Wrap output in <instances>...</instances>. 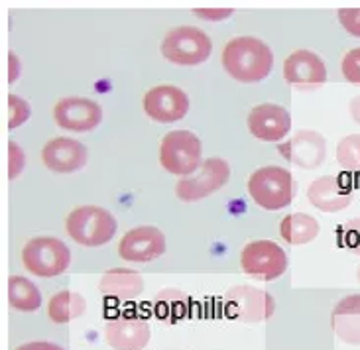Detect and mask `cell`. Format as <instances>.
Masks as SVG:
<instances>
[{
  "mask_svg": "<svg viewBox=\"0 0 360 350\" xmlns=\"http://www.w3.org/2000/svg\"><path fill=\"white\" fill-rule=\"evenodd\" d=\"M224 311L236 321L262 323L274 315L276 302L264 290L252 285H234L224 293Z\"/></svg>",
  "mask_w": 360,
  "mask_h": 350,
  "instance_id": "obj_8",
  "label": "cell"
},
{
  "mask_svg": "<svg viewBox=\"0 0 360 350\" xmlns=\"http://www.w3.org/2000/svg\"><path fill=\"white\" fill-rule=\"evenodd\" d=\"M118 223L107 209L97 205H85L73 209L65 219V231L81 246H103L117 234Z\"/></svg>",
  "mask_w": 360,
  "mask_h": 350,
  "instance_id": "obj_2",
  "label": "cell"
},
{
  "mask_svg": "<svg viewBox=\"0 0 360 350\" xmlns=\"http://www.w3.org/2000/svg\"><path fill=\"white\" fill-rule=\"evenodd\" d=\"M98 292L105 297L118 299V302H132L144 292V280L134 270L115 268L108 270L98 282Z\"/></svg>",
  "mask_w": 360,
  "mask_h": 350,
  "instance_id": "obj_19",
  "label": "cell"
},
{
  "mask_svg": "<svg viewBox=\"0 0 360 350\" xmlns=\"http://www.w3.org/2000/svg\"><path fill=\"white\" fill-rule=\"evenodd\" d=\"M307 199L321 213H339V211H345L352 203L354 195L347 185H342L339 177L323 175V177H317L309 185Z\"/></svg>",
  "mask_w": 360,
  "mask_h": 350,
  "instance_id": "obj_17",
  "label": "cell"
},
{
  "mask_svg": "<svg viewBox=\"0 0 360 350\" xmlns=\"http://www.w3.org/2000/svg\"><path fill=\"white\" fill-rule=\"evenodd\" d=\"M331 325L335 335L347 344H360V293L342 297L333 307Z\"/></svg>",
  "mask_w": 360,
  "mask_h": 350,
  "instance_id": "obj_20",
  "label": "cell"
},
{
  "mask_svg": "<svg viewBox=\"0 0 360 350\" xmlns=\"http://www.w3.org/2000/svg\"><path fill=\"white\" fill-rule=\"evenodd\" d=\"M359 282H360V268H359Z\"/></svg>",
  "mask_w": 360,
  "mask_h": 350,
  "instance_id": "obj_35",
  "label": "cell"
},
{
  "mask_svg": "<svg viewBox=\"0 0 360 350\" xmlns=\"http://www.w3.org/2000/svg\"><path fill=\"white\" fill-rule=\"evenodd\" d=\"M191 299L189 295L177 287H166L154 297V313L158 319L167 323H177L189 315Z\"/></svg>",
  "mask_w": 360,
  "mask_h": 350,
  "instance_id": "obj_22",
  "label": "cell"
},
{
  "mask_svg": "<svg viewBox=\"0 0 360 350\" xmlns=\"http://www.w3.org/2000/svg\"><path fill=\"white\" fill-rule=\"evenodd\" d=\"M337 162L347 171H360V134H349L337 146Z\"/></svg>",
  "mask_w": 360,
  "mask_h": 350,
  "instance_id": "obj_25",
  "label": "cell"
},
{
  "mask_svg": "<svg viewBox=\"0 0 360 350\" xmlns=\"http://www.w3.org/2000/svg\"><path fill=\"white\" fill-rule=\"evenodd\" d=\"M8 303L12 309L24 313L38 311L41 307V292L34 282L24 276L8 278Z\"/></svg>",
  "mask_w": 360,
  "mask_h": 350,
  "instance_id": "obj_24",
  "label": "cell"
},
{
  "mask_svg": "<svg viewBox=\"0 0 360 350\" xmlns=\"http://www.w3.org/2000/svg\"><path fill=\"white\" fill-rule=\"evenodd\" d=\"M293 175L280 166H264L248 179V193L258 207L266 211H280L293 201Z\"/></svg>",
  "mask_w": 360,
  "mask_h": 350,
  "instance_id": "obj_3",
  "label": "cell"
},
{
  "mask_svg": "<svg viewBox=\"0 0 360 350\" xmlns=\"http://www.w3.org/2000/svg\"><path fill=\"white\" fill-rule=\"evenodd\" d=\"M85 311H87V302L77 292L63 290V292H58L56 295H51L48 302L49 319L53 323H58V325L75 321L81 315H85Z\"/></svg>",
  "mask_w": 360,
  "mask_h": 350,
  "instance_id": "obj_23",
  "label": "cell"
},
{
  "mask_svg": "<svg viewBox=\"0 0 360 350\" xmlns=\"http://www.w3.org/2000/svg\"><path fill=\"white\" fill-rule=\"evenodd\" d=\"M160 49L167 61L184 67H193L209 59L213 51V44L201 28L179 26L167 32Z\"/></svg>",
  "mask_w": 360,
  "mask_h": 350,
  "instance_id": "obj_6",
  "label": "cell"
},
{
  "mask_svg": "<svg viewBox=\"0 0 360 350\" xmlns=\"http://www.w3.org/2000/svg\"><path fill=\"white\" fill-rule=\"evenodd\" d=\"M22 264L38 278L61 276L71 264L68 244L53 236H36L22 248Z\"/></svg>",
  "mask_w": 360,
  "mask_h": 350,
  "instance_id": "obj_5",
  "label": "cell"
},
{
  "mask_svg": "<svg viewBox=\"0 0 360 350\" xmlns=\"http://www.w3.org/2000/svg\"><path fill=\"white\" fill-rule=\"evenodd\" d=\"M166 252V236L156 226H136L128 231L118 244V256L124 262L146 264Z\"/></svg>",
  "mask_w": 360,
  "mask_h": 350,
  "instance_id": "obj_11",
  "label": "cell"
},
{
  "mask_svg": "<svg viewBox=\"0 0 360 350\" xmlns=\"http://www.w3.org/2000/svg\"><path fill=\"white\" fill-rule=\"evenodd\" d=\"M246 124L254 138L262 142H280L292 130V117L280 105L264 103L250 110Z\"/></svg>",
  "mask_w": 360,
  "mask_h": 350,
  "instance_id": "obj_15",
  "label": "cell"
},
{
  "mask_svg": "<svg viewBox=\"0 0 360 350\" xmlns=\"http://www.w3.org/2000/svg\"><path fill=\"white\" fill-rule=\"evenodd\" d=\"M283 79L297 91H315L327 83V67L315 51L297 49L283 61Z\"/></svg>",
  "mask_w": 360,
  "mask_h": 350,
  "instance_id": "obj_10",
  "label": "cell"
},
{
  "mask_svg": "<svg viewBox=\"0 0 360 350\" xmlns=\"http://www.w3.org/2000/svg\"><path fill=\"white\" fill-rule=\"evenodd\" d=\"M342 77L347 79L351 85L360 87V48H354L345 53L341 63Z\"/></svg>",
  "mask_w": 360,
  "mask_h": 350,
  "instance_id": "obj_28",
  "label": "cell"
},
{
  "mask_svg": "<svg viewBox=\"0 0 360 350\" xmlns=\"http://www.w3.org/2000/svg\"><path fill=\"white\" fill-rule=\"evenodd\" d=\"M292 166L300 169H317L327 157V140L315 130H297L285 144L278 146Z\"/></svg>",
  "mask_w": 360,
  "mask_h": 350,
  "instance_id": "obj_12",
  "label": "cell"
},
{
  "mask_svg": "<svg viewBox=\"0 0 360 350\" xmlns=\"http://www.w3.org/2000/svg\"><path fill=\"white\" fill-rule=\"evenodd\" d=\"M144 112L156 122H177L189 110V97L184 89L176 85H158L144 95Z\"/></svg>",
  "mask_w": 360,
  "mask_h": 350,
  "instance_id": "obj_13",
  "label": "cell"
},
{
  "mask_svg": "<svg viewBox=\"0 0 360 350\" xmlns=\"http://www.w3.org/2000/svg\"><path fill=\"white\" fill-rule=\"evenodd\" d=\"M16 350H63L59 344H53V342H46V341H38V342H26L22 344Z\"/></svg>",
  "mask_w": 360,
  "mask_h": 350,
  "instance_id": "obj_32",
  "label": "cell"
},
{
  "mask_svg": "<svg viewBox=\"0 0 360 350\" xmlns=\"http://www.w3.org/2000/svg\"><path fill=\"white\" fill-rule=\"evenodd\" d=\"M224 71L238 83H260L274 65L272 49L252 36L233 38L221 53Z\"/></svg>",
  "mask_w": 360,
  "mask_h": 350,
  "instance_id": "obj_1",
  "label": "cell"
},
{
  "mask_svg": "<svg viewBox=\"0 0 360 350\" xmlns=\"http://www.w3.org/2000/svg\"><path fill=\"white\" fill-rule=\"evenodd\" d=\"M53 118L59 128L71 132H91L103 120V108L93 98H61L53 108Z\"/></svg>",
  "mask_w": 360,
  "mask_h": 350,
  "instance_id": "obj_14",
  "label": "cell"
},
{
  "mask_svg": "<svg viewBox=\"0 0 360 350\" xmlns=\"http://www.w3.org/2000/svg\"><path fill=\"white\" fill-rule=\"evenodd\" d=\"M41 160L48 169L56 174H71L85 167L89 160V152L85 144L73 138L59 136L49 140L41 150Z\"/></svg>",
  "mask_w": 360,
  "mask_h": 350,
  "instance_id": "obj_16",
  "label": "cell"
},
{
  "mask_svg": "<svg viewBox=\"0 0 360 350\" xmlns=\"http://www.w3.org/2000/svg\"><path fill=\"white\" fill-rule=\"evenodd\" d=\"M160 164L177 177L193 175L203 164L201 140L189 130H172L160 146Z\"/></svg>",
  "mask_w": 360,
  "mask_h": 350,
  "instance_id": "obj_4",
  "label": "cell"
},
{
  "mask_svg": "<svg viewBox=\"0 0 360 350\" xmlns=\"http://www.w3.org/2000/svg\"><path fill=\"white\" fill-rule=\"evenodd\" d=\"M280 234L288 244L292 246H303L313 242L319 234V223L311 214L292 213L283 216L280 223Z\"/></svg>",
  "mask_w": 360,
  "mask_h": 350,
  "instance_id": "obj_21",
  "label": "cell"
},
{
  "mask_svg": "<svg viewBox=\"0 0 360 350\" xmlns=\"http://www.w3.org/2000/svg\"><path fill=\"white\" fill-rule=\"evenodd\" d=\"M8 67H10L8 69L10 83H14L20 73V61H18V58H16V53H10L8 56Z\"/></svg>",
  "mask_w": 360,
  "mask_h": 350,
  "instance_id": "obj_33",
  "label": "cell"
},
{
  "mask_svg": "<svg viewBox=\"0 0 360 350\" xmlns=\"http://www.w3.org/2000/svg\"><path fill=\"white\" fill-rule=\"evenodd\" d=\"M349 112H351V118L356 122V124H360V95L359 97H354L349 103Z\"/></svg>",
  "mask_w": 360,
  "mask_h": 350,
  "instance_id": "obj_34",
  "label": "cell"
},
{
  "mask_svg": "<svg viewBox=\"0 0 360 350\" xmlns=\"http://www.w3.org/2000/svg\"><path fill=\"white\" fill-rule=\"evenodd\" d=\"M231 179V166L223 157H209L203 160L201 167L189 177H181L176 185V195L185 201L193 203L201 201L209 195L217 193L221 187L229 183Z\"/></svg>",
  "mask_w": 360,
  "mask_h": 350,
  "instance_id": "obj_9",
  "label": "cell"
},
{
  "mask_svg": "<svg viewBox=\"0 0 360 350\" xmlns=\"http://www.w3.org/2000/svg\"><path fill=\"white\" fill-rule=\"evenodd\" d=\"M240 266L254 280L272 282L288 270V256L274 240H252L240 252Z\"/></svg>",
  "mask_w": 360,
  "mask_h": 350,
  "instance_id": "obj_7",
  "label": "cell"
},
{
  "mask_svg": "<svg viewBox=\"0 0 360 350\" xmlns=\"http://www.w3.org/2000/svg\"><path fill=\"white\" fill-rule=\"evenodd\" d=\"M30 118V105L20 98L18 95H10L8 97V128L14 130V128L22 127L26 120Z\"/></svg>",
  "mask_w": 360,
  "mask_h": 350,
  "instance_id": "obj_27",
  "label": "cell"
},
{
  "mask_svg": "<svg viewBox=\"0 0 360 350\" xmlns=\"http://www.w3.org/2000/svg\"><path fill=\"white\" fill-rule=\"evenodd\" d=\"M197 16H201L205 20H213V22H219V20L229 18L233 14V8H197L195 10Z\"/></svg>",
  "mask_w": 360,
  "mask_h": 350,
  "instance_id": "obj_31",
  "label": "cell"
},
{
  "mask_svg": "<svg viewBox=\"0 0 360 350\" xmlns=\"http://www.w3.org/2000/svg\"><path fill=\"white\" fill-rule=\"evenodd\" d=\"M337 240L349 252L360 256V216L342 223L337 228Z\"/></svg>",
  "mask_w": 360,
  "mask_h": 350,
  "instance_id": "obj_26",
  "label": "cell"
},
{
  "mask_svg": "<svg viewBox=\"0 0 360 350\" xmlns=\"http://www.w3.org/2000/svg\"><path fill=\"white\" fill-rule=\"evenodd\" d=\"M152 337V329L144 319H115L105 327V341L112 350H144Z\"/></svg>",
  "mask_w": 360,
  "mask_h": 350,
  "instance_id": "obj_18",
  "label": "cell"
},
{
  "mask_svg": "<svg viewBox=\"0 0 360 350\" xmlns=\"http://www.w3.org/2000/svg\"><path fill=\"white\" fill-rule=\"evenodd\" d=\"M26 166V154L16 142H8V177L16 179Z\"/></svg>",
  "mask_w": 360,
  "mask_h": 350,
  "instance_id": "obj_29",
  "label": "cell"
},
{
  "mask_svg": "<svg viewBox=\"0 0 360 350\" xmlns=\"http://www.w3.org/2000/svg\"><path fill=\"white\" fill-rule=\"evenodd\" d=\"M339 20L342 28L347 30L351 36L360 38V8H341L339 10Z\"/></svg>",
  "mask_w": 360,
  "mask_h": 350,
  "instance_id": "obj_30",
  "label": "cell"
}]
</instances>
